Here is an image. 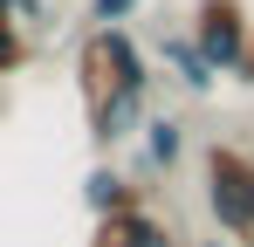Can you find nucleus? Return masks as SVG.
<instances>
[{"label": "nucleus", "mask_w": 254, "mask_h": 247, "mask_svg": "<svg viewBox=\"0 0 254 247\" xmlns=\"http://www.w3.org/2000/svg\"><path fill=\"white\" fill-rule=\"evenodd\" d=\"M151 89H158V62L144 55V41L130 28H83V41H76V96H83V130L103 158L144 130Z\"/></svg>", "instance_id": "obj_1"}, {"label": "nucleus", "mask_w": 254, "mask_h": 247, "mask_svg": "<svg viewBox=\"0 0 254 247\" xmlns=\"http://www.w3.org/2000/svg\"><path fill=\"white\" fill-rule=\"evenodd\" d=\"M199 199H206L220 241L254 247V151L234 137L199 144Z\"/></svg>", "instance_id": "obj_2"}, {"label": "nucleus", "mask_w": 254, "mask_h": 247, "mask_svg": "<svg viewBox=\"0 0 254 247\" xmlns=\"http://www.w3.org/2000/svg\"><path fill=\"white\" fill-rule=\"evenodd\" d=\"M248 28H254L248 0H192V14H186V41L206 55L213 76H234V62L248 48Z\"/></svg>", "instance_id": "obj_3"}, {"label": "nucleus", "mask_w": 254, "mask_h": 247, "mask_svg": "<svg viewBox=\"0 0 254 247\" xmlns=\"http://www.w3.org/2000/svg\"><path fill=\"white\" fill-rule=\"evenodd\" d=\"M144 206H151V185H144V179L117 172L110 158L89 165V179H83V213L89 220H103V213H144Z\"/></svg>", "instance_id": "obj_4"}, {"label": "nucleus", "mask_w": 254, "mask_h": 247, "mask_svg": "<svg viewBox=\"0 0 254 247\" xmlns=\"http://www.w3.org/2000/svg\"><path fill=\"white\" fill-rule=\"evenodd\" d=\"M83 247H179V234L144 206V213H103V220H89Z\"/></svg>", "instance_id": "obj_5"}, {"label": "nucleus", "mask_w": 254, "mask_h": 247, "mask_svg": "<svg viewBox=\"0 0 254 247\" xmlns=\"http://www.w3.org/2000/svg\"><path fill=\"white\" fill-rule=\"evenodd\" d=\"M151 62H158V69H165V82H179L186 96H213V89H220V76L206 69V55L186 41V28H179V35H158Z\"/></svg>", "instance_id": "obj_6"}, {"label": "nucleus", "mask_w": 254, "mask_h": 247, "mask_svg": "<svg viewBox=\"0 0 254 247\" xmlns=\"http://www.w3.org/2000/svg\"><path fill=\"white\" fill-rule=\"evenodd\" d=\"M137 144H144V165H151V172H172V165L186 158V124L151 110V117H144V130H137Z\"/></svg>", "instance_id": "obj_7"}, {"label": "nucleus", "mask_w": 254, "mask_h": 247, "mask_svg": "<svg viewBox=\"0 0 254 247\" xmlns=\"http://www.w3.org/2000/svg\"><path fill=\"white\" fill-rule=\"evenodd\" d=\"M28 62H35V35L7 21V28H0V82H7V76H21Z\"/></svg>", "instance_id": "obj_8"}, {"label": "nucleus", "mask_w": 254, "mask_h": 247, "mask_svg": "<svg viewBox=\"0 0 254 247\" xmlns=\"http://www.w3.org/2000/svg\"><path fill=\"white\" fill-rule=\"evenodd\" d=\"M137 14H144V0H89V28H130V21H137Z\"/></svg>", "instance_id": "obj_9"}, {"label": "nucleus", "mask_w": 254, "mask_h": 247, "mask_svg": "<svg viewBox=\"0 0 254 247\" xmlns=\"http://www.w3.org/2000/svg\"><path fill=\"white\" fill-rule=\"evenodd\" d=\"M234 82L254 89V28H248V48H241V62H234Z\"/></svg>", "instance_id": "obj_10"}, {"label": "nucleus", "mask_w": 254, "mask_h": 247, "mask_svg": "<svg viewBox=\"0 0 254 247\" xmlns=\"http://www.w3.org/2000/svg\"><path fill=\"white\" fill-rule=\"evenodd\" d=\"M14 21H21V28H42L48 7H42V0H14Z\"/></svg>", "instance_id": "obj_11"}, {"label": "nucleus", "mask_w": 254, "mask_h": 247, "mask_svg": "<svg viewBox=\"0 0 254 247\" xmlns=\"http://www.w3.org/2000/svg\"><path fill=\"white\" fill-rule=\"evenodd\" d=\"M7 21H14V0H0V28H7ZM14 28H21V21H14Z\"/></svg>", "instance_id": "obj_12"}, {"label": "nucleus", "mask_w": 254, "mask_h": 247, "mask_svg": "<svg viewBox=\"0 0 254 247\" xmlns=\"http://www.w3.org/2000/svg\"><path fill=\"white\" fill-rule=\"evenodd\" d=\"M192 247H234V241H220V234H213V241H192Z\"/></svg>", "instance_id": "obj_13"}]
</instances>
